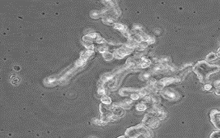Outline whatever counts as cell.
<instances>
[{
  "label": "cell",
  "instance_id": "13",
  "mask_svg": "<svg viewBox=\"0 0 220 138\" xmlns=\"http://www.w3.org/2000/svg\"><path fill=\"white\" fill-rule=\"evenodd\" d=\"M214 85L216 88H220V80H217L214 82Z\"/></svg>",
  "mask_w": 220,
  "mask_h": 138
},
{
  "label": "cell",
  "instance_id": "14",
  "mask_svg": "<svg viewBox=\"0 0 220 138\" xmlns=\"http://www.w3.org/2000/svg\"><path fill=\"white\" fill-rule=\"evenodd\" d=\"M215 94L217 95L220 96V88H216L215 91Z\"/></svg>",
  "mask_w": 220,
  "mask_h": 138
},
{
  "label": "cell",
  "instance_id": "11",
  "mask_svg": "<svg viewBox=\"0 0 220 138\" xmlns=\"http://www.w3.org/2000/svg\"><path fill=\"white\" fill-rule=\"evenodd\" d=\"M211 89H212V85L211 84H205V86H204V89L205 90H206V91H211Z\"/></svg>",
  "mask_w": 220,
  "mask_h": 138
},
{
  "label": "cell",
  "instance_id": "8",
  "mask_svg": "<svg viewBox=\"0 0 220 138\" xmlns=\"http://www.w3.org/2000/svg\"><path fill=\"white\" fill-rule=\"evenodd\" d=\"M102 102H103V103H104V104H110V103L111 102V100H110V97H103V99H102Z\"/></svg>",
  "mask_w": 220,
  "mask_h": 138
},
{
  "label": "cell",
  "instance_id": "9",
  "mask_svg": "<svg viewBox=\"0 0 220 138\" xmlns=\"http://www.w3.org/2000/svg\"><path fill=\"white\" fill-rule=\"evenodd\" d=\"M137 109L139 110H144L145 109H146V106L144 104H139L137 106Z\"/></svg>",
  "mask_w": 220,
  "mask_h": 138
},
{
  "label": "cell",
  "instance_id": "6",
  "mask_svg": "<svg viewBox=\"0 0 220 138\" xmlns=\"http://www.w3.org/2000/svg\"><path fill=\"white\" fill-rule=\"evenodd\" d=\"M210 138H220V130L212 132L210 135Z\"/></svg>",
  "mask_w": 220,
  "mask_h": 138
},
{
  "label": "cell",
  "instance_id": "12",
  "mask_svg": "<svg viewBox=\"0 0 220 138\" xmlns=\"http://www.w3.org/2000/svg\"><path fill=\"white\" fill-rule=\"evenodd\" d=\"M140 95L139 94H137V93H133L132 95H131V98H132V99H137L139 97H140Z\"/></svg>",
  "mask_w": 220,
  "mask_h": 138
},
{
  "label": "cell",
  "instance_id": "1",
  "mask_svg": "<svg viewBox=\"0 0 220 138\" xmlns=\"http://www.w3.org/2000/svg\"><path fill=\"white\" fill-rule=\"evenodd\" d=\"M219 71L220 66L218 65H211L206 61L198 62L193 67V71L201 82H206L208 80L210 75Z\"/></svg>",
  "mask_w": 220,
  "mask_h": 138
},
{
  "label": "cell",
  "instance_id": "2",
  "mask_svg": "<svg viewBox=\"0 0 220 138\" xmlns=\"http://www.w3.org/2000/svg\"><path fill=\"white\" fill-rule=\"evenodd\" d=\"M148 130L145 127L142 126H139L136 127H132L128 129L126 132V137L128 138H137L141 134L145 135Z\"/></svg>",
  "mask_w": 220,
  "mask_h": 138
},
{
  "label": "cell",
  "instance_id": "7",
  "mask_svg": "<svg viewBox=\"0 0 220 138\" xmlns=\"http://www.w3.org/2000/svg\"><path fill=\"white\" fill-rule=\"evenodd\" d=\"M103 57L106 59V60H111L113 58V55L112 54L109 53V52H105L103 54Z\"/></svg>",
  "mask_w": 220,
  "mask_h": 138
},
{
  "label": "cell",
  "instance_id": "4",
  "mask_svg": "<svg viewBox=\"0 0 220 138\" xmlns=\"http://www.w3.org/2000/svg\"><path fill=\"white\" fill-rule=\"evenodd\" d=\"M211 120L215 127L220 130V111L218 110H212L210 113Z\"/></svg>",
  "mask_w": 220,
  "mask_h": 138
},
{
  "label": "cell",
  "instance_id": "16",
  "mask_svg": "<svg viewBox=\"0 0 220 138\" xmlns=\"http://www.w3.org/2000/svg\"><path fill=\"white\" fill-rule=\"evenodd\" d=\"M216 54H217V57H219V58H220V49L218 50V51H217V52Z\"/></svg>",
  "mask_w": 220,
  "mask_h": 138
},
{
  "label": "cell",
  "instance_id": "17",
  "mask_svg": "<svg viewBox=\"0 0 220 138\" xmlns=\"http://www.w3.org/2000/svg\"><path fill=\"white\" fill-rule=\"evenodd\" d=\"M117 138H126V137L125 136H120V137H119Z\"/></svg>",
  "mask_w": 220,
  "mask_h": 138
},
{
  "label": "cell",
  "instance_id": "3",
  "mask_svg": "<svg viewBox=\"0 0 220 138\" xmlns=\"http://www.w3.org/2000/svg\"><path fill=\"white\" fill-rule=\"evenodd\" d=\"M161 94L164 98L171 100V101H177L180 99V95L179 93L172 89H163L161 92Z\"/></svg>",
  "mask_w": 220,
  "mask_h": 138
},
{
  "label": "cell",
  "instance_id": "5",
  "mask_svg": "<svg viewBox=\"0 0 220 138\" xmlns=\"http://www.w3.org/2000/svg\"><path fill=\"white\" fill-rule=\"evenodd\" d=\"M217 58V56L216 53H215V52H211V53H209L208 55H207L206 59V61L208 62H212L214 61V60H215Z\"/></svg>",
  "mask_w": 220,
  "mask_h": 138
},
{
  "label": "cell",
  "instance_id": "10",
  "mask_svg": "<svg viewBox=\"0 0 220 138\" xmlns=\"http://www.w3.org/2000/svg\"><path fill=\"white\" fill-rule=\"evenodd\" d=\"M115 29H117L119 30L124 29V26L123 25L121 24H115Z\"/></svg>",
  "mask_w": 220,
  "mask_h": 138
},
{
  "label": "cell",
  "instance_id": "15",
  "mask_svg": "<svg viewBox=\"0 0 220 138\" xmlns=\"http://www.w3.org/2000/svg\"><path fill=\"white\" fill-rule=\"evenodd\" d=\"M149 77H150V73H148V72H146V73L143 74L144 79H148Z\"/></svg>",
  "mask_w": 220,
  "mask_h": 138
}]
</instances>
